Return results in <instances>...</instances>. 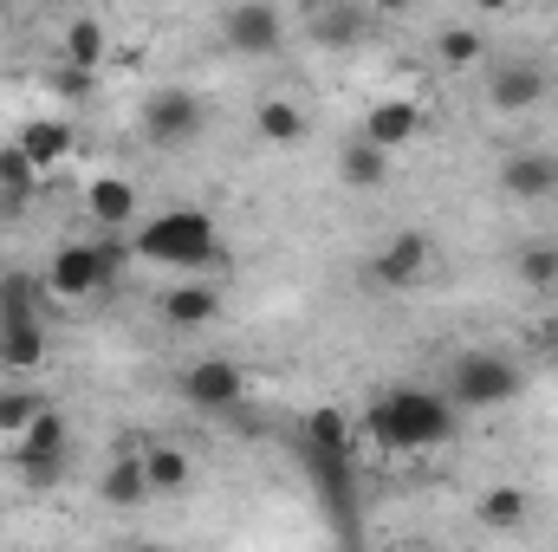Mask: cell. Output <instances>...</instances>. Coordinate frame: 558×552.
Here are the masks:
<instances>
[{
    "label": "cell",
    "mask_w": 558,
    "mask_h": 552,
    "mask_svg": "<svg viewBox=\"0 0 558 552\" xmlns=\"http://www.w3.org/2000/svg\"><path fill=\"white\" fill-rule=\"evenodd\" d=\"M143 475H149V494H175V488H189V455L182 448H143Z\"/></svg>",
    "instance_id": "cell-21"
},
{
    "label": "cell",
    "mask_w": 558,
    "mask_h": 552,
    "mask_svg": "<svg viewBox=\"0 0 558 552\" xmlns=\"http://www.w3.org/2000/svg\"><path fill=\"white\" fill-rule=\"evenodd\" d=\"M39 364H46V325H13V332H0V377H7V384L33 377Z\"/></svg>",
    "instance_id": "cell-14"
},
{
    "label": "cell",
    "mask_w": 558,
    "mask_h": 552,
    "mask_svg": "<svg viewBox=\"0 0 558 552\" xmlns=\"http://www.w3.org/2000/svg\"><path fill=\"white\" fill-rule=\"evenodd\" d=\"M338 169H344V182L351 189H384V176H390V156L377 149V143H344V156H338Z\"/></svg>",
    "instance_id": "cell-20"
},
{
    "label": "cell",
    "mask_w": 558,
    "mask_h": 552,
    "mask_svg": "<svg viewBox=\"0 0 558 552\" xmlns=\"http://www.w3.org/2000/svg\"><path fill=\"white\" fill-rule=\"evenodd\" d=\"M448 410H454V404L435 397V391H390V397L371 404L364 429H371L377 448H435V442L454 435V416Z\"/></svg>",
    "instance_id": "cell-1"
},
{
    "label": "cell",
    "mask_w": 558,
    "mask_h": 552,
    "mask_svg": "<svg viewBox=\"0 0 558 552\" xmlns=\"http://www.w3.org/2000/svg\"><path fill=\"white\" fill-rule=\"evenodd\" d=\"M13 149H20L33 169H59V163L78 149V137H72V124H59V118H26L20 137H13Z\"/></svg>",
    "instance_id": "cell-12"
},
{
    "label": "cell",
    "mask_w": 558,
    "mask_h": 552,
    "mask_svg": "<svg viewBox=\"0 0 558 552\" xmlns=\"http://www.w3.org/2000/svg\"><path fill=\"white\" fill-rule=\"evenodd\" d=\"M65 455H72V435H65V422L52 410L33 416V429L13 442V468L33 481V488H46V481H59L65 475Z\"/></svg>",
    "instance_id": "cell-5"
},
{
    "label": "cell",
    "mask_w": 558,
    "mask_h": 552,
    "mask_svg": "<svg viewBox=\"0 0 558 552\" xmlns=\"http://www.w3.org/2000/svg\"><path fill=\"white\" fill-rule=\"evenodd\" d=\"M428 261H435V248H428V235H397V241H384L377 248V261H371V274L384 279V286H410V279L428 274Z\"/></svg>",
    "instance_id": "cell-11"
},
{
    "label": "cell",
    "mask_w": 558,
    "mask_h": 552,
    "mask_svg": "<svg viewBox=\"0 0 558 552\" xmlns=\"http://www.w3.org/2000/svg\"><path fill=\"white\" fill-rule=\"evenodd\" d=\"M98 494H105L111 507H137V501H149V475H143V455H118V461L105 468Z\"/></svg>",
    "instance_id": "cell-17"
},
{
    "label": "cell",
    "mask_w": 558,
    "mask_h": 552,
    "mask_svg": "<svg viewBox=\"0 0 558 552\" xmlns=\"http://www.w3.org/2000/svg\"><path fill=\"white\" fill-rule=\"evenodd\" d=\"M241 391H247V377H241V364H228V358H195V364L182 371V397H189L195 410H234Z\"/></svg>",
    "instance_id": "cell-8"
},
{
    "label": "cell",
    "mask_w": 558,
    "mask_h": 552,
    "mask_svg": "<svg viewBox=\"0 0 558 552\" xmlns=\"http://www.w3.org/2000/svg\"><path fill=\"white\" fill-rule=\"evenodd\" d=\"M85 208H92L105 228H124V221L137 215V182H124V176H98V182L85 189Z\"/></svg>",
    "instance_id": "cell-16"
},
{
    "label": "cell",
    "mask_w": 558,
    "mask_h": 552,
    "mask_svg": "<svg viewBox=\"0 0 558 552\" xmlns=\"http://www.w3.org/2000/svg\"><path fill=\"white\" fill-rule=\"evenodd\" d=\"M416 131H422V111L410 105V98H384V105L364 118V143H377L384 156H390V149H403Z\"/></svg>",
    "instance_id": "cell-13"
},
{
    "label": "cell",
    "mask_w": 558,
    "mask_h": 552,
    "mask_svg": "<svg viewBox=\"0 0 558 552\" xmlns=\"http://www.w3.org/2000/svg\"><path fill=\"white\" fill-rule=\"evenodd\" d=\"M39 410H46V404H39L26 384H7V391H0V435H13V442H20V435L33 429V416H39Z\"/></svg>",
    "instance_id": "cell-26"
},
{
    "label": "cell",
    "mask_w": 558,
    "mask_h": 552,
    "mask_svg": "<svg viewBox=\"0 0 558 552\" xmlns=\"http://www.w3.org/2000/svg\"><path fill=\"white\" fill-rule=\"evenodd\" d=\"M0 189H7V202H13V208H20V202H26V195L39 189V169H33V163H26V156L13 149V143L0 149Z\"/></svg>",
    "instance_id": "cell-28"
},
{
    "label": "cell",
    "mask_w": 558,
    "mask_h": 552,
    "mask_svg": "<svg viewBox=\"0 0 558 552\" xmlns=\"http://www.w3.org/2000/svg\"><path fill=\"white\" fill-rule=\"evenodd\" d=\"M520 391H526V377H520V364L500 358V351H461V358L448 364V404H461V410H500V404H513Z\"/></svg>",
    "instance_id": "cell-3"
},
{
    "label": "cell",
    "mask_w": 558,
    "mask_h": 552,
    "mask_svg": "<svg viewBox=\"0 0 558 552\" xmlns=\"http://www.w3.org/2000/svg\"><path fill=\"white\" fill-rule=\"evenodd\" d=\"M344 442H351V422H344L338 410L305 416V455H344Z\"/></svg>",
    "instance_id": "cell-22"
},
{
    "label": "cell",
    "mask_w": 558,
    "mask_h": 552,
    "mask_svg": "<svg viewBox=\"0 0 558 552\" xmlns=\"http://www.w3.org/2000/svg\"><path fill=\"white\" fill-rule=\"evenodd\" d=\"M312 33H318L325 46H357V39L371 33V13L351 7V0H331V7H312Z\"/></svg>",
    "instance_id": "cell-15"
},
{
    "label": "cell",
    "mask_w": 558,
    "mask_h": 552,
    "mask_svg": "<svg viewBox=\"0 0 558 552\" xmlns=\"http://www.w3.org/2000/svg\"><path fill=\"white\" fill-rule=\"evenodd\" d=\"M221 312V292L215 286H175L169 299H162V319L169 325H208Z\"/></svg>",
    "instance_id": "cell-18"
},
{
    "label": "cell",
    "mask_w": 558,
    "mask_h": 552,
    "mask_svg": "<svg viewBox=\"0 0 558 552\" xmlns=\"http://www.w3.org/2000/svg\"><path fill=\"white\" fill-rule=\"evenodd\" d=\"M131 248L143 261H156V267H189V274L195 267H221V235H215V221L202 208H169V215L143 221Z\"/></svg>",
    "instance_id": "cell-2"
},
{
    "label": "cell",
    "mask_w": 558,
    "mask_h": 552,
    "mask_svg": "<svg viewBox=\"0 0 558 552\" xmlns=\"http://www.w3.org/2000/svg\"><path fill=\"white\" fill-rule=\"evenodd\" d=\"M221 39H228V52H247V59H260V52H279V39H286V20H279V7L241 0V7H228V13H221Z\"/></svg>",
    "instance_id": "cell-7"
},
{
    "label": "cell",
    "mask_w": 558,
    "mask_h": 552,
    "mask_svg": "<svg viewBox=\"0 0 558 552\" xmlns=\"http://www.w3.org/2000/svg\"><path fill=\"white\" fill-rule=\"evenodd\" d=\"M124 274V248L118 241H105V248H85V241H72V248H59L52 254V292L59 299H92V292H105L111 279Z\"/></svg>",
    "instance_id": "cell-4"
},
{
    "label": "cell",
    "mask_w": 558,
    "mask_h": 552,
    "mask_svg": "<svg viewBox=\"0 0 558 552\" xmlns=\"http://www.w3.org/2000/svg\"><path fill=\"white\" fill-rule=\"evenodd\" d=\"M390 552H397V547H390Z\"/></svg>",
    "instance_id": "cell-32"
},
{
    "label": "cell",
    "mask_w": 558,
    "mask_h": 552,
    "mask_svg": "<svg viewBox=\"0 0 558 552\" xmlns=\"http://www.w3.org/2000/svg\"><path fill=\"white\" fill-rule=\"evenodd\" d=\"M500 189L513 202H546V195H558V156L553 149H513L500 163Z\"/></svg>",
    "instance_id": "cell-10"
},
{
    "label": "cell",
    "mask_w": 558,
    "mask_h": 552,
    "mask_svg": "<svg viewBox=\"0 0 558 552\" xmlns=\"http://www.w3.org/2000/svg\"><path fill=\"white\" fill-rule=\"evenodd\" d=\"M202 131V98L195 92H149L143 98V137L156 149H175Z\"/></svg>",
    "instance_id": "cell-6"
},
{
    "label": "cell",
    "mask_w": 558,
    "mask_h": 552,
    "mask_svg": "<svg viewBox=\"0 0 558 552\" xmlns=\"http://www.w3.org/2000/svg\"><path fill=\"white\" fill-rule=\"evenodd\" d=\"M65 59H72V65H78V72H85V65H98V59H105V26H98V20H92V13H78V20H72V26H65Z\"/></svg>",
    "instance_id": "cell-25"
},
{
    "label": "cell",
    "mask_w": 558,
    "mask_h": 552,
    "mask_svg": "<svg viewBox=\"0 0 558 552\" xmlns=\"http://www.w3.org/2000/svg\"><path fill=\"white\" fill-rule=\"evenodd\" d=\"M526 514H533L526 488H487V494H481V520H487L494 533H520V527H526Z\"/></svg>",
    "instance_id": "cell-19"
},
{
    "label": "cell",
    "mask_w": 558,
    "mask_h": 552,
    "mask_svg": "<svg viewBox=\"0 0 558 552\" xmlns=\"http://www.w3.org/2000/svg\"><path fill=\"white\" fill-rule=\"evenodd\" d=\"M539 98H546V72H539L533 59H507V65H494V79H487V105H494V111L520 118V111H533Z\"/></svg>",
    "instance_id": "cell-9"
},
{
    "label": "cell",
    "mask_w": 558,
    "mask_h": 552,
    "mask_svg": "<svg viewBox=\"0 0 558 552\" xmlns=\"http://www.w3.org/2000/svg\"><path fill=\"white\" fill-rule=\"evenodd\" d=\"M254 124H260V137H267V143H299V137H305V111H299L292 98H267Z\"/></svg>",
    "instance_id": "cell-24"
},
{
    "label": "cell",
    "mask_w": 558,
    "mask_h": 552,
    "mask_svg": "<svg viewBox=\"0 0 558 552\" xmlns=\"http://www.w3.org/2000/svg\"><path fill=\"white\" fill-rule=\"evenodd\" d=\"M520 279L526 286H558V248H526L520 254Z\"/></svg>",
    "instance_id": "cell-29"
},
{
    "label": "cell",
    "mask_w": 558,
    "mask_h": 552,
    "mask_svg": "<svg viewBox=\"0 0 558 552\" xmlns=\"http://www.w3.org/2000/svg\"><path fill=\"white\" fill-rule=\"evenodd\" d=\"M539 338H546V351H558V312L546 319V332H539Z\"/></svg>",
    "instance_id": "cell-30"
},
{
    "label": "cell",
    "mask_w": 558,
    "mask_h": 552,
    "mask_svg": "<svg viewBox=\"0 0 558 552\" xmlns=\"http://www.w3.org/2000/svg\"><path fill=\"white\" fill-rule=\"evenodd\" d=\"M435 52H441V65H454V72H468L487 46H481V33L474 26H448V33H435Z\"/></svg>",
    "instance_id": "cell-27"
},
{
    "label": "cell",
    "mask_w": 558,
    "mask_h": 552,
    "mask_svg": "<svg viewBox=\"0 0 558 552\" xmlns=\"http://www.w3.org/2000/svg\"><path fill=\"white\" fill-rule=\"evenodd\" d=\"M131 552H169V547H156V540H143V547H131Z\"/></svg>",
    "instance_id": "cell-31"
},
{
    "label": "cell",
    "mask_w": 558,
    "mask_h": 552,
    "mask_svg": "<svg viewBox=\"0 0 558 552\" xmlns=\"http://www.w3.org/2000/svg\"><path fill=\"white\" fill-rule=\"evenodd\" d=\"M13 325H39V312H33V279L26 274H0V332H13Z\"/></svg>",
    "instance_id": "cell-23"
}]
</instances>
